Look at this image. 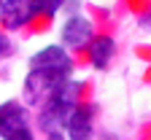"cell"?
Instances as JSON below:
<instances>
[{
	"mask_svg": "<svg viewBox=\"0 0 151 140\" xmlns=\"http://www.w3.org/2000/svg\"><path fill=\"white\" fill-rule=\"evenodd\" d=\"M94 38V30H92V22L81 14H73L68 22L62 24V43L68 49H86Z\"/></svg>",
	"mask_w": 151,
	"mask_h": 140,
	"instance_id": "277c9868",
	"label": "cell"
},
{
	"mask_svg": "<svg viewBox=\"0 0 151 140\" xmlns=\"http://www.w3.org/2000/svg\"><path fill=\"white\" fill-rule=\"evenodd\" d=\"M30 70H51V73H62L70 75L73 70V59L62 46H46L41 51H35L30 59Z\"/></svg>",
	"mask_w": 151,
	"mask_h": 140,
	"instance_id": "3957f363",
	"label": "cell"
},
{
	"mask_svg": "<svg viewBox=\"0 0 151 140\" xmlns=\"http://www.w3.org/2000/svg\"><path fill=\"white\" fill-rule=\"evenodd\" d=\"M46 140H65V132H51Z\"/></svg>",
	"mask_w": 151,
	"mask_h": 140,
	"instance_id": "7c38bea8",
	"label": "cell"
},
{
	"mask_svg": "<svg viewBox=\"0 0 151 140\" xmlns=\"http://www.w3.org/2000/svg\"><path fill=\"white\" fill-rule=\"evenodd\" d=\"M92 116H94L92 108L76 105L65 121V132H68L65 140H92Z\"/></svg>",
	"mask_w": 151,
	"mask_h": 140,
	"instance_id": "5b68a950",
	"label": "cell"
},
{
	"mask_svg": "<svg viewBox=\"0 0 151 140\" xmlns=\"http://www.w3.org/2000/svg\"><path fill=\"white\" fill-rule=\"evenodd\" d=\"M11 51V43H8V38L6 35H0V57H3V54H8Z\"/></svg>",
	"mask_w": 151,
	"mask_h": 140,
	"instance_id": "8fae6325",
	"label": "cell"
},
{
	"mask_svg": "<svg viewBox=\"0 0 151 140\" xmlns=\"http://www.w3.org/2000/svg\"><path fill=\"white\" fill-rule=\"evenodd\" d=\"M70 75L62 73H51V70H30L24 78V103L30 105H43L51 97V92L60 86L62 81H68Z\"/></svg>",
	"mask_w": 151,
	"mask_h": 140,
	"instance_id": "7a4b0ae2",
	"label": "cell"
},
{
	"mask_svg": "<svg viewBox=\"0 0 151 140\" xmlns=\"http://www.w3.org/2000/svg\"><path fill=\"white\" fill-rule=\"evenodd\" d=\"M113 51H116V46H113V38H108V35H97L89 43V57H92V65L97 70H105L111 65Z\"/></svg>",
	"mask_w": 151,
	"mask_h": 140,
	"instance_id": "52a82bcc",
	"label": "cell"
},
{
	"mask_svg": "<svg viewBox=\"0 0 151 140\" xmlns=\"http://www.w3.org/2000/svg\"><path fill=\"white\" fill-rule=\"evenodd\" d=\"M30 6V14L32 16H38V14H57V11H60L62 8V3H60V0H51V3H27Z\"/></svg>",
	"mask_w": 151,
	"mask_h": 140,
	"instance_id": "9c48e42d",
	"label": "cell"
},
{
	"mask_svg": "<svg viewBox=\"0 0 151 140\" xmlns=\"http://www.w3.org/2000/svg\"><path fill=\"white\" fill-rule=\"evenodd\" d=\"M78 92L81 86L76 81H62L60 86H57L51 92V97L46 100V103L41 105V116H38V127L46 129L49 135L51 132H60L68 121V116L73 113V108L78 105Z\"/></svg>",
	"mask_w": 151,
	"mask_h": 140,
	"instance_id": "6da1fadb",
	"label": "cell"
},
{
	"mask_svg": "<svg viewBox=\"0 0 151 140\" xmlns=\"http://www.w3.org/2000/svg\"><path fill=\"white\" fill-rule=\"evenodd\" d=\"M27 127V108L22 103H3L0 105V137H8Z\"/></svg>",
	"mask_w": 151,
	"mask_h": 140,
	"instance_id": "8992f818",
	"label": "cell"
},
{
	"mask_svg": "<svg viewBox=\"0 0 151 140\" xmlns=\"http://www.w3.org/2000/svg\"><path fill=\"white\" fill-rule=\"evenodd\" d=\"M6 140H35V137H32V132H30V127H24V129H19V132H14V135H8Z\"/></svg>",
	"mask_w": 151,
	"mask_h": 140,
	"instance_id": "30bf717a",
	"label": "cell"
},
{
	"mask_svg": "<svg viewBox=\"0 0 151 140\" xmlns=\"http://www.w3.org/2000/svg\"><path fill=\"white\" fill-rule=\"evenodd\" d=\"M0 11H3V19H6V27L16 30L27 24L32 14H30V6L27 3H19V0H8V3H0Z\"/></svg>",
	"mask_w": 151,
	"mask_h": 140,
	"instance_id": "ba28073f",
	"label": "cell"
}]
</instances>
